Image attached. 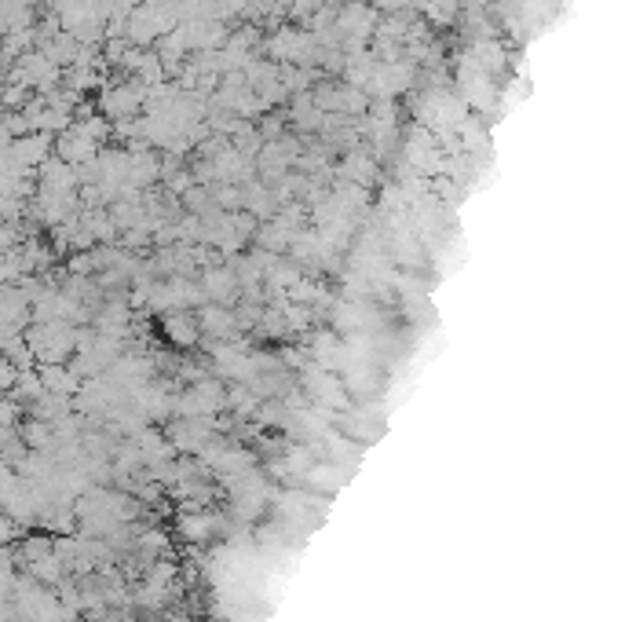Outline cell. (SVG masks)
Returning a JSON list of instances; mask_svg holds the SVG:
<instances>
[{"mask_svg":"<svg viewBox=\"0 0 625 622\" xmlns=\"http://www.w3.org/2000/svg\"><path fill=\"white\" fill-rule=\"evenodd\" d=\"M136 103H139V88H128V85L110 88V92L103 96L106 114H114V118H121V114H132V110H136Z\"/></svg>","mask_w":625,"mask_h":622,"instance_id":"6da1fadb","label":"cell"}]
</instances>
